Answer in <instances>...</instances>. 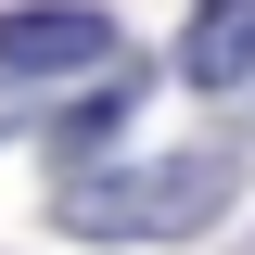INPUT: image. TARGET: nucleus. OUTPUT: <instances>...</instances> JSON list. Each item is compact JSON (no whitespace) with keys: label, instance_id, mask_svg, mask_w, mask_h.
<instances>
[{"label":"nucleus","instance_id":"nucleus-1","mask_svg":"<svg viewBox=\"0 0 255 255\" xmlns=\"http://www.w3.org/2000/svg\"><path fill=\"white\" fill-rule=\"evenodd\" d=\"M230 191H243L230 153H153V166H77V179H51V217L90 230V243H166V230L230 217Z\"/></svg>","mask_w":255,"mask_h":255},{"label":"nucleus","instance_id":"nucleus-2","mask_svg":"<svg viewBox=\"0 0 255 255\" xmlns=\"http://www.w3.org/2000/svg\"><path fill=\"white\" fill-rule=\"evenodd\" d=\"M102 51H115V26H102L90 0H26V13H0V77H90Z\"/></svg>","mask_w":255,"mask_h":255},{"label":"nucleus","instance_id":"nucleus-3","mask_svg":"<svg viewBox=\"0 0 255 255\" xmlns=\"http://www.w3.org/2000/svg\"><path fill=\"white\" fill-rule=\"evenodd\" d=\"M179 77H191V90H243V77H255V0H191Z\"/></svg>","mask_w":255,"mask_h":255},{"label":"nucleus","instance_id":"nucleus-4","mask_svg":"<svg viewBox=\"0 0 255 255\" xmlns=\"http://www.w3.org/2000/svg\"><path fill=\"white\" fill-rule=\"evenodd\" d=\"M128 102H140V90H128V77H102V90L77 102V115H64V153H90V140H115V128H128Z\"/></svg>","mask_w":255,"mask_h":255},{"label":"nucleus","instance_id":"nucleus-5","mask_svg":"<svg viewBox=\"0 0 255 255\" xmlns=\"http://www.w3.org/2000/svg\"><path fill=\"white\" fill-rule=\"evenodd\" d=\"M13 128H26V102H13V90H0V140H13Z\"/></svg>","mask_w":255,"mask_h":255}]
</instances>
